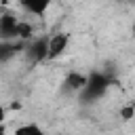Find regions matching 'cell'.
Instances as JSON below:
<instances>
[{"mask_svg": "<svg viewBox=\"0 0 135 135\" xmlns=\"http://www.w3.org/2000/svg\"><path fill=\"white\" fill-rule=\"evenodd\" d=\"M6 120V110H4V105H0V124Z\"/></svg>", "mask_w": 135, "mask_h": 135, "instance_id": "obj_11", "label": "cell"}, {"mask_svg": "<svg viewBox=\"0 0 135 135\" xmlns=\"http://www.w3.org/2000/svg\"><path fill=\"white\" fill-rule=\"evenodd\" d=\"M120 118H122V120H131V118H135V101H129L127 105L120 108Z\"/></svg>", "mask_w": 135, "mask_h": 135, "instance_id": "obj_10", "label": "cell"}, {"mask_svg": "<svg viewBox=\"0 0 135 135\" xmlns=\"http://www.w3.org/2000/svg\"><path fill=\"white\" fill-rule=\"evenodd\" d=\"M25 49V40H0V63L11 61Z\"/></svg>", "mask_w": 135, "mask_h": 135, "instance_id": "obj_6", "label": "cell"}, {"mask_svg": "<svg viewBox=\"0 0 135 135\" xmlns=\"http://www.w3.org/2000/svg\"><path fill=\"white\" fill-rule=\"evenodd\" d=\"M84 80H86V74H80V72H68V76L63 78L61 82V93L63 95H78L80 89L84 86Z\"/></svg>", "mask_w": 135, "mask_h": 135, "instance_id": "obj_4", "label": "cell"}, {"mask_svg": "<svg viewBox=\"0 0 135 135\" xmlns=\"http://www.w3.org/2000/svg\"><path fill=\"white\" fill-rule=\"evenodd\" d=\"M114 82H116V78L108 76L103 70H93V72L86 74V80H84V86L78 93V99L82 103H95L97 99H101L108 93V89Z\"/></svg>", "mask_w": 135, "mask_h": 135, "instance_id": "obj_1", "label": "cell"}, {"mask_svg": "<svg viewBox=\"0 0 135 135\" xmlns=\"http://www.w3.org/2000/svg\"><path fill=\"white\" fill-rule=\"evenodd\" d=\"M133 34H135V23H133Z\"/></svg>", "mask_w": 135, "mask_h": 135, "instance_id": "obj_14", "label": "cell"}, {"mask_svg": "<svg viewBox=\"0 0 135 135\" xmlns=\"http://www.w3.org/2000/svg\"><path fill=\"white\" fill-rule=\"evenodd\" d=\"M127 2H131V4H135V0H127Z\"/></svg>", "mask_w": 135, "mask_h": 135, "instance_id": "obj_13", "label": "cell"}, {"mask_svg": "<svg viewBox=\"0 0 135 135\" xmlns=\"http://www.w3.org/2000/svg\"><path fill=\"white\" fill-rule=\"evenodd\" d=\"M46 46H49V36H40L36 40L25 42L23 53L30 63H40V61H46Z\"/></svg>", "mask_w": 135, "mask_h": 135, "instance_id": "obj_2", "label": "cell"}, {"mask_svg": "<svg viewBox=\"0 0 135 135\" xmlns=\"http://www.w3.org/2000/svg\"><path fill=\"white\" fill-rule=\"evenodd\" d=\"M17 38L19 40H30L32 38V25L25 23V21H19L17 23Z\"/></svg>", "mask_w": 135, "mask_h": 135, "instance_id": "obj_9", "label": "cell"}, {"mask_svg": "<svg viewBox=\"0 0 135 135\" xmlns=\"http://www.w3.org/2000/svg\"><path fill=\"white\" fill-rule=\"evenodd\" d=\"M68 44H70V34L65 32H59V34H53L49 36V46H46V61L51 59H57L61 57L65 51H68Z\"/></svg>", "mask_w": 135, "mask_h": 135, "instance_id": "obj_3", "label": "cell"}, {"mask_svg": "<svg viewBox=\"0 0 135 135\" xmlns=\"http://www.w3.org/2000/svg\"><path fill=\"white\" fill-rule=\"evenodd\" d=\"M15 135H46L44 129L36 122H27V124H21L15 129Z\"/></svg>", "mask_w": 135, "mask_h": 135, "instance_id": "obj_8", "label": "cell"}, {"mask_svg": "<svg viewBox=\"0 0 135 135\" xmlns=\"http://www.w3.org/2000/svg\"><path fill=\"white\" fill-rule=\"evenodd\" d=\"M17 23H19V19L13 13H0V40H19Z\"/></svg>", "mask_w": 135, "mask_h": 135, "instance_id": "obj_5", "label": "cell"}, {"mask_svg": "<svg viewBox=\"0 0 135 135\" xmlns=\"http://www.w3.org/2000/svg\"><path fill=\"white\" fill-rule=\"evenodd\" d=\"M19 4L25 13L36 15V17H44V13L53 4V0H19Z\"/></svg>", "mask_w": 135, "mask_h": 135, "instance_id": "obj_7", "label": "cell"}, {"mask_svg": "<svg viewBox=\"0 0 135 135\" xmlns=\"http://www.w3.org/2000/svg\"><path fill=\"white\" fill-rule=\"evenodd\" d=\"M0 135H6V127H4V122L0 124Z\"/></svg>", "mask_w": 135, "mask_h": 135, "instance_id": "obj_12", "label": "cell"}]
</instances>
